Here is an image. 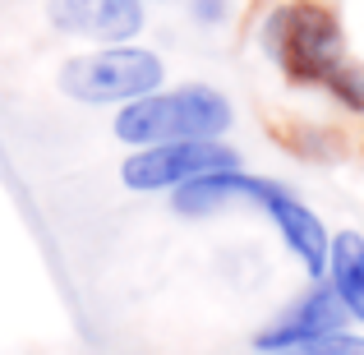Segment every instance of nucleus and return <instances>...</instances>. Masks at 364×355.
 I'll list each match as a JSON object with an SVG mask.
<instances>
[{
    "label": "nucleus",
    "instance_id": "nucleus-1",
    "mask_svg": "<svg viewBox=\"0 0 364 355\" xmlns=\"http://www.w3.org/2000/svg\"><path fill=\"white\" fill-rule=\"evenodd\" d=\"M231 102L217 88L185 83L171 92H148V97L124 102L116 116V139L129 148L148 143H180V139H222L231 129Z\"/></svg>",
    "mask_w": 364,
    "mask_h": 355
},
{
    "label": "nucleus",
    "instance_id": "nucleus-2",
    "mask_svg": "<svg viewBox=\"0 0 364 355\" xmlns=\"http://www.w3.org/2000/svg\"><path fill=\"white\" fill-rule=\"evenodd\" d=\"M263 46L300 83H323L328 70L346 55V37H341L337 14L328 5H314V0H295V5L277 9L263 28Z\"/></svg>",
    "mask_w": 364,
    "mask_h": 355
},
{
    "label": "nucleus",
    "instance_id": "nucleus-3",
    "mask_svg": "<svg viewBox=\"0 0 364 355\" xmlns=\"http://www.w3.org/2000/svg\"><path fill=\"white\" fill-rule=\"evenodd\" d=\"M161 79H166L161 55L143 51V46H129V42H116L107 51L74 55L60 70L65 97L83 102V107H111V102L148 97V92L161 88Z\"/></svg>",
    "mask_w": 364,
    "mask_h": 355
},
{
    "label": "nucleus",
    "instance_id": "nucleus-4",
    "mask_svg": "<svg viewBox=\"0 0 364 355\" xmlns=\"http://www.w3.org/2000/svg\"><path fill=\"white\" fill-rule=\"evenodd\" d=\"M222 166H240V152L226 148L222 139H180V143H148L134 157H124L120 180L124 189L157 194V189H180L185 180Z\"/></svg>",
    "mask_w": 364,
    "mask_h": 355
},
{
    "label": "nucleus",
    "instance_id": "nucleus-5",
    "mask_svg": "<svg viewBox=\"0 0 364 355\" xmlns=\"http://www.w3.org/2000/svg\"><path fill=\"white\" fill-rule=\"evenodd\" d=\"M249 203H258L267 217H272L277 235H282L286 249L300 258V267L314 277V282H323V272H328V245H332V235H328V226L318 222V213H314V208H304L286 185L263 180V176H258L254 198H249Z\"/></svg>",
    "mask_w": 364,
    "mask_h": 355
},
{
    "label": "nucleus",
    "instance_id": "nucleus-6",
    "mask_svg": "<svg viewBox=\"0 0 364 355\" xmlns=\"http://www.w3.org/2000/svg\"><path fill=\"white\" fill-rule=\"evenodd\" d=\"M346 319H350V314L341 309L337 291L318 282V286H309V291H304L300 300L291 304V309L277 314L267 328L254 332V351H263V355H291L295 346H304V341L323 337V332L346 328Z\"/></svg>",
    "mask_w": 364,
    "mask_h": 355
},
{
    "label": "nucleus",
    "instance_id": "nucleus-7",
    "mask_svg": "<svg viewBox=\"0 0 364 355\" xmlns=\"http://www.w3.org/2000/svg\"><path fill=\"white\" fill-rule=\"evenodd\" d=\"M46 18L60 33L88 42H129L143 28V0H46Z\"/></svg>",
    "mask_w": 364,
    "mask_h": 355
},
{
    "label": "nucleus",
    "instance_id": "nucleus-8",
    "mask_svg": "<svg viewBox=\"0 0 364 355\" xmlns=\"http://www.w3.org/2000/svg\"><path fill=\"white\" fill-rule=\"evenodd\" d=\"M328 286L337 291L341 309L355 323H364V235L337 231L328 245Z\"/></svg>",
    "mask_w": 364,
    "mask_h": 355
},
{
    "label": "nucleus",
    "instance_id": "nucleus-9",
    "mask_svg": "<svg viewBox=\"0 0 364 355\" xmlns=\"http://www.w3.org/2000/svg\"><path fill=\"white\" fill-rule=\"evenodd\" d=\"M323 88H328V92H332V97H337L346 111L364 116V65H355V60H346V55H341V60L328 70Z\"/></svg>",
    "mask_w": 364,
    "mask_h": 355
},
{
    "label": "nucleus",
    "instance_id": "nucleus-10",
    "mask_svg": "<svg viewBox=\"0 0 364 355\" xmlns=\"http://www.w3.org/2000/svg\"><path fill=\"white\" fill-rule=\"evenodd\" d=\"M291 355H364V337H355V332H346V328H337V332H323V337L295 346Z\"/></svg>",
    "mask_w": 364,
    "mask_h": 355
},
{
    "label": "nucleus",
    "instance_id": "nucleus-11",
    "mask_svg": "<svg viewBox=\"0 0 364 355\" xmlns=\"http://www.w3.org/2000/svg\"><path fill=\"white\" fill-rule=\"evenodd\" d=\"M226 14V0H194V18L198 23H217Z\"/></svg>",
    "mask_w": 364,
    "mask_h": 355
}]
</instances>
